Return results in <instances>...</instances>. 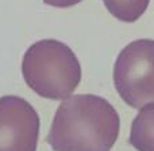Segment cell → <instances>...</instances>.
<instances>
[{"instance_id":"cell-1","label":"cell","mask_w":154,"mask_h":151,"mask_svg":"<svg viewBox=\"0 0 154 151\" xmlns=\"http://www.w3.org/2000/svg\"><path fill=\"white\" fill-rule=\"evenodd\" d=\"M119 128V114L106 98L69 95L60 103L46 142L54 151H109Z\"/></svg>"},{"instance_id":"cell-2","label":"cell","mask_w":154,"mask_h":151,"mask_svg":"<svg viewBox=\"0 0 154 151\" xmlns=\"http://www.w3.org/2000/svg\"><path fill=\"white\" fill-rule=\"evenodd\" d=\"M26 84L38 95L49 100H65L81 80V65L75 52L58 40L37 41L22 60Z\"/></svg>"},{"instance_id":"cell-3","label":"cell","mask_w":154,"mask_h":151,"mask_svg":"<svg viewBox=\"0 0 154 151\" xmlns=\"http://www.w3.org/2000/svg\"><path fill=\"white\" fill-rule=\"evenodd\" d=\"M154 42L142 38L120 51L114 65V84L120 98L135 109L153 102Z\"/></svg>"},{"instance_id":"cell-4","label":"cell","mask_w":154,"mask_h":151,"mask_svg":"<svg viewBox=\"0 0 154 151\" xmlns=\"http://www.w3.org/2000/svg\"><path fill=\"white\" fill-rule=\"evenodd\" d=\"M39 116L16 95L0 98V151H37Z\"/></svg>"},{"instance_id":"cell-5","label":"cell","mask_w":154,"mask_h":151,"mask_svg":"<svg viewBox=\"0 0 154 151\" xmlns=\"http://www.w3.org/2000/svg\"><path fill=\"white\" fill-rule=\"evenodd\" d=\"M153 102L142 106L131 125L130 144L138 151H153Z\"/></svg>"},{"instance_id":"cell-6","label":"cell","mask_w":154,"mask_h":151,"mask_svg":"<svg viewBox=\"0 0 154 151\" xmlns=\"http://www.w3.org/2000/svg\"><path fill=\"white\" fill-rule=\"evenodd\" d=\"M111 15L122 22H135L143 15L150 0H103Z\"/></svg>"},{"instance_id":"cell-7","label":"cell","mask_w":154,"mask_h":151,"mask_svg":"<svg viewBox=\"0 0 154 151\" xmlns=\"http://www.w3.org/2000/svg\"><path fill=\"white\" fill-rule=\"evenodd\" d=\"M82 0H43V3L51 7H58V8H68L72 5L79 4Z\"/></svg>"}]
</instances>
